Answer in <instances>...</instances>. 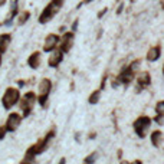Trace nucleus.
<instances>
[{
	"label": "nucleus",
	"mask_w": 164,
	"mask_h": 164,
	"mask_svg": "<svg viewBox=\"0 0 164 164\" xmlns=\"http://www.w3.org/2000/svg\"><path fill=\"white\" fill-rule=\"evenodd\" d=\"M62 3H63V0H52L51 3L45 7V10L42 12V15L39 16V22H40V23H46L49 19H52V17L59 12V9H61Z\"/></svg>",
	"instance_id": "obj_1"
},
{
	"label": "nucleus",
	"mask_w": 164,
	"mask_h": 164,
	"mask_svg": "<svg viewBox=\"0 0 164 164\" xmlns=\"http://www.w3.org/2000/svg\"><path fill=\"white\" fill-rule=\"evenodd\" d=\"M20 99V94H19V89L16 88H7L6 92L3 95V107L6 109H10L15 104H17V101Z\"/></svg>",
	"instance_id": "obj_2"
},
{
	"label": "nucleus",
	"mask_w": 164,
	"mask_h": 164,
	"mask_svg": "<svg viewBox=\"0 0 164 164\" xmlns=\"http://www.w3.org/2000/svg\"><path fill=\"white\" fill-rule=\"evenodd\" d=\"M52 89V82L51 79H48V78H43L40 81V84H39V104L40 107H45L46 105V101H48V97H49V92H51Z\"/></svg>",
	"instance_id": "obj_3"
},
{
	"label": "nucleus",
	"mask_w": 164,
	"mask_h": 164,
	"mask_svg": "<svg viewBox=\"0 0 164 164\" xmlns=\"http://www.w3.org/2000/svg\"><path fill=\"white\" fill-rule=\"evenodd\" d=\"M150 125H151V120L148 117H140L138 120L134 122V130L140 138H144V137H145V132H147V130L150 128Z\"/></svg>",
	"instance_id": "obj_4"
},
{
	"label": "nucleus",
	"mask_w": 164,
	"mask_h": 164,
	"mask_svg": "<svg viewBox=\"0 0 164 164\" xmlns=\"http://www.w3.org/2000/svg\"><path fill=\"white\" fill-rule=\"evenodd\" d=\"M35 99H36V97H35L33 92L25 94L23 99H20V107H22V109L25 111V112H23V115H25V117H27V115L30 114V111H32V108H33Z\"/></svg>",
	"instance_id": "obj_5"
},
{
	"label": "nucleus",
	"mask_w": 164,
	"mask_h": 164,
	"mask_svg": "<svg viewBox=\"0 0 164 164\" xmlns=\"http://www.w3.org/2000/svg\"><path fill=\"white\" fill-rule=\"evenodd\" d=\"M20 121H22L20 115H19V114H16V112H12L10 115H9L7 121H6V128H7V131L17 130V127L20 125Z\"/></svg>",
	"instance_id": "obj_6"
},
{
	"label": "nucleus",
	"mask_w": 164,
	"mask_h": 164,
	"mask_svg": "<svg viewBox=\"0 0 164 164\" xmlns=\"http://www.w3.org/2000/svg\"><path fill=\"white\" fill-rule=\"evenodd\" d=\"M134 75H135V69H132L131 66H128V68H125V69H124L121 74H120V76H118V81H120L121 84L128 85L131 81L134 79Z\"/></svg>",
	"instance_id": "obj_7"
},
{
	"label": "nucleus",
	"mask_w": 164,
	"mask_h": 164,
	"mask_svg": "<svg viewBox=\"0 0 164 164\" xmlns=\"http://www.w3.org/2000/svg\"><path fill=\"white\" fill-rule=\"evenodd\" d=\"M72 45H74V33L69 32V33H65L62 38V43H61V51L63 53H66V52L71 51Z\"/></svg>",
	"instance_id": "obj_8"
},
{
	"label": "nucleus",
	"mask_w": 164,
	"mask_h": 164,
	"mask_svg": "<svg viewBox=\"0 0 164 164\" xmlns=\"http://www.w3.org/2000/svg\"><path fill=\"white\" fill-rule=\"evenodd\" d=\"M59 42V36L58 35H49L45 39V45H43V51L45 52H52V49H55V46Z\"/></svg>",
	"instance_id": "obj_9"
},
{
	"label": "nucleus",
	"mask_w": 164,
	"mask_h": 164,
	"mask_svg": "<svg viewBox=\"0 0 164 164\" xmlns=\"http://www.w3.org/2000/svg\"><path fill=\"white\" fill-rule=\"evenodd\" d=\"M63 58V52L62 51H56V52H52V55L49 56V66L51 68H56L61 63Z\"/></svg>",
	"instance_id": "obj_10"
},
{
	"label": "nucleus",
	"mask_w": 164,
	"mask_h": 164,
	"mask_svg": "<svg viewBox=\"0 0 164 164\" xmlns=\"http://www.w3.org/2000/svg\"><path fill=\"white\" fill-rule=\"evenodd\" d=\"M27 63H29V66L32 69H38L39 65H40V53L39 52H33L29 56V59H27Z\"/></svg>",
	"instance_id": "obj_11"
},
{
	"label": "nucleus",
	"mask_w": 164,
	"mask_h": 164,
	"mask_svg": "<svg viewBox=\"0 0 164 164\" xmlns=\"http://www.w3.org/2000/svg\"><path fill=\"white\" fill-rule=\"evenodd\" d=\"M160 55H161V48L160 46L151 48V49L148 51V53H147V61L154 62V61H157V59L160 58Z\"/></svg>",
	"instance_id": "obj_12"
},
{
	"label": "nucleus",
	"mask_w": 164,
	"mask_h": 164,
	"mask_svg": "<svg viewBox=\"0 0 164 164\" xmlns=\"http://www.w3.org/2000/svg\"><path fill=\"white\" fill-rule=\"evenodd\" d=\"M137 81H138V86H140V88H141V86H147V85H150V82H151L150 74H148V72H143V74H140V75L137 76Z\"/></svg>",
	"instance_id": "obj_13"
},
{
	"label": "nucleus",
	"mask_w": 164,
	"mask_h": 164,
	"mask_svg": "<svg viewBox=\"0 0 164 164\" xmlns=\"http://www.w3.org/2000/svg\"><path fill=\"white\" fill-rule=\"evenodd\" d=\"M10 35H0V53H3L6 49H7L9 43H10Z\"/></svg>",
	"instance_id": "obj_14"
},
{
	"label": "nucleus",
	"mask_w": 164,
	"mask_h": 164,
	"mask_svg": "<svg viewBox=\"0 0 164 164\" xmlns=\"http://www.w3.org/2000/svg\"><path fill=\"white\" fill-rule=\"evenodd\" d=\"M161 141H163V132H161V131H153V134H151V143H153V145L160 147Z\"/></svg>",
	"instance_id": "obj_15"
},
{
	"label": "nucleus",
	"mask_w": 164,
	"mask_h": 164,
	"mask_svg": "<svg viewBox=\"0 0 164 164\" xmlns=\"http://www.w3.org/2000/svg\"><path fill=\"white\" fill-rule=\"evenodd\" d=\"M30 17V13L26 10V12H23V13H20L19 15V17H17V25L19 26H22V25H25L26 23V20Z\"/></svg>",
	"instance_id": "obj_16"
},
{
	"label": "nucleus",
	"mask_w": 164,
	"mask_h": 164,
	"mask_svg": "<svg viewBox=\"0 0 164 164\" xmlns=\"http://www.w3.org/2000/svg\"><path fill=\"white\" fill-rule=\"evenodd\" d=\"M99 97H101V91H94L91 95H89V104H97L99 101Z\"/></svg>",
	"instance_id": "obj_17"
},
{
	"label": "nucleus",
	"mask_w": 164,
	"mask_h": 164,
	"mask_svg": "<svg viewBox=\"0 0 164 164\" xmlns=\"http://www.w3.org/2000/svg\"><path fill=\"white\" fill-rule=\"evenodd\" d=\"M156 111H157V114H164V101L157 102V105H156Z\"/></svg>",
	"instance_id": "obj_18"
},
{
	"label": "nucleus",
	"mask_w": 164,
	"mask_h": 164,
	"mask_svg": "<svg viewBox=\"0 0 164 164\" xmlns=\"http://www.w3.org/2000/svg\"><path fill=\"white\" fill-rule=\"evenodd\" d=\"M154 120L157 124H164V114H157V117Z\"/></svg>",
	"instance_id": "obj_19"
},
{
	"label": "nucleus",
	"mask_w": 164,
	"mask_h": 164,
	"mask_svg": "<svg viewBox=\"0 0 164 164\" xmlns=\"http://www.w3.org/2000/svg\"><path fill=\"white\" fill-rule=\"evenodd\" d=\"M95 157H97V154L94 153V154H91L88 158H85L84 161H85V163H94V161H95Z\"/></svg>",
	"instance_id": "obj_20"
},
{
	"label": "nucleus",
	"mask_w": 164,
	"mask_h": 164,
	"mask_svg": "<svg viewBox=\"0 0 164 164\" xmlns=\"http://www.w3.org/2000/svg\"><path fill=\"white\" fill-rule=\"evenodd\" d=\"M6 132H7V128H6V125L2 127V128H0V140H3V138H4Z\"/></svg>",
	"instance_id": "obj_21"
},
{
	"label": "nucleus",
	"mask_w": 164,
	"mask_h": 164,
	"mask_svg": "<svg viewBox=\"0 0 164 164\" xmlns=\"http://www.w3.org/2000/svg\"><path fill=\"white\" fill-rule=\"evenodd\" d=\"M107 10H108V9H102V10H101V12H99V13H98V19H101V17L102 16H104V15H105V13H107Z\"/></svg>",
	"instance_id": "obj_22"
},
{
	"label": "nucleus",
	"mask_w": 164,
	"mask_h": 164,
	"mask_svg": "<svg viewBox=\"0 0 164 164\" xmlns=\"http://www.w3.org/2000/svg\"><path fill=\"white\" fill-rule=\"evenodd\" d=\"M76 27H78V20H75V22H74V25H72V30L75 32V30H76Z\"/></svg>",
	"instance_id": "obj_23"
},
{
	"label": "nucleus",
	"mask_w": 164,
	"mask_h": 164,
	"mask_svg": "<svg viewBox=\"0 0 164 164\" xmlns=\"http://www.w3.org/2000/svg\"><path fill=\"white\" fill-rule=\"evenodd\" d=\"M105 81H107V75L102 78V84H101V89H104V86H105Z\"/></svg>",
	"instance_id": "obj_24"
},
{
	"label": "nucleus",
	"mask_w": 164,
	"mask_h": 164,
	"mask_svg": "<svg viewBox=\"0 0 164 164\" xmlns=\"http://www.w3.org/2000/svg\"><path fill=\"white\" fill-rule=\"evenodd\" d=\"M122 12V4H121V6H120V7H118V10H117V15H120V13H121Z\"/></svg>",
	"instance_id": "obj_25"
},
{
	"label": "nucleus",
	"mask_w": 164,
	"mask_h": 164,
	"mask_svg": "<svg viewBox=\"0 0 164 164\" xmlns=\"http://www.w3.org/2000/svg\"><path fill=\"white\" fill-rule=\"evenodd\" d=\"M6 3V0H0V6H2V4H4Z\"/></svg>",
	"instance_id": "obj_26"
},
{
	"label": "nucleus",
	"mask_w": 164,
	"mask_h": 164,
	"mask_svg": "<svg viewBox=\"0 0 164 164\" xmlns=\"http://www.w3.org/2000/svg\"><path fill=\"white\" fill-rule=\"evenodd\" d=\"M0 65H2V55H0Z\"/></svg>",
	"instance_id": "obj_27"
},
{
	"label": "nucleus",
	"mask_w": 164,
	"mask_h": 164,
	"mask_svg": "<svg viewBox=\"0 0 164 164\" xmlns=\"http://www.w3.org/2000/svg\"><path fill=\"white\" fill-rule=\"evenodd\" d=\"M161 6H163V9H164V2H161Z\"/></svg>",
	"instance_id": "obj_28"
},
{
	"label": "nucleus",
	"mask_w": 164,
	"mask_h": 164,
	"mask_svg": "<svg viewBox=\"0 0 164 164\" xmlns=\"http://www.w3.org/2000/svg\"><path fill=\"white\" fill-rule=\"evenodd\" d=\"M163 74H164V66H163Z\"/></svg>",
	"instance_id": "obj_29"
}]
</instances>
